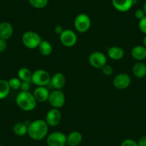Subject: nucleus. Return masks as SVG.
Listing matches in <instances>:
<instances>
[{
  "instance_id": "1",
  "label": "nucleus",
  "mask_w": 146,
  "mask_h": 146,
  "mask_svg": "<svg viewBox=\"0 0 146 146\" xmlns=\"http://www.w3.org/2000/svg\"><path fill=\"white\" fill-rule=\"evenodd\" d=\"M49 125L45 120L37 119L28 125L27 135L34 140H42L48 134Z\"/></svg>"
},
{
  "instance_id": "2",
  "label": "nucleus",
  "mask_w": 146,
  "mask_h": 146,
  "mask_svg": "<svg viewBox=\"0 0 146 146\" xmlns=\"http://www.w3.org/2000/svg\"><path fill=\"white\" fill-rule=\"evenodd\" d=\"M16 103L21 110L29 112L35 109L37 102L32 92L29 91H21L16 97Z\"/></svg>"
},
{
  "instance_id": "3",
  "label": "nucleus",
  "mask_w": 146,
  "mask_h": 146,
  "mask_svg": "<svg viewBox=\"0 0 146 146\" xmlns=\"http://www.w3.org/2000/svg\"><path fill=\"white\" fill-rule=\"evenodd\" d=\"M22 41L27 48L35 49L39 47L42 39L36 32L34 31H27L22 35Z\"/></svg>"
},
{
  "instance_id": "4",
  "label": "nucleus",
  "mask_w": 146,
  "mask_h": 146,
  "mask_svg": "<svg viewBox=\"0 0 146 146\" xmlns=\"http://www.w3.org/2000/svg\"><path fill=\"white\" fill-rule=\"evenodd\" d=\"M51 77L50 75L44 70H35L32 73V83L36 87H46L50 83Z\"/></svg>"
},
{
  "instance_id": "5",
  "label": "nucleus",
  "mask_w": 146,
  "mask_h": 146,
  "mask_svg": "<svg viewBox=\"0 0 146 146\" xmlns=\"http://www.w3.org/2000/svg\"><path fill=\"white\" fill-rule=\"evenodd\" d=\"M74 25L78 32L85 33L89 30L91 27L90 17L85 13L79 14L75 17Z\"/></svg>"
},
{
  "instance_id": "6",
  "label": "nucleus",
  "mask_w": 146,
  "mask_h": 146,
  "mask_svg": "<svg viewBox=\"0 0 146 146\" xmlns=\"http://www.w3.org/2000/svg\"><path fill=\"white\" fill-rule=\"evenodd\" d=\"M46 142L48 146H66L67 135L62 132H53L47 135Z\"/></svg>"
},
{
  "instance_id": "7",
  "label": "nucleus",
  "mask_w": 146,
  "mask_h": 146,
  "mask_svg": "<svg viewBox=\"0 0 146 146\" xmlns=\"http://www.w3.org/2000/svg\"><path fill=\"white\" fill-rule=\"evenodd\" d=\"M47 101L52 108L60 109L65 103V95L60 90H55L50 92Z\"/></svg>"
},
{
  "instance_id": "8",
  "label": "nucleus",
  "mask_w": 146,
  "mask_h": 146,
  "mask_svg": "<svg viewBox=\"0 0 146 146\" xmlns=\"http://www.w3.org/2000/svg\"><path fill=\"white\" fill-rule=\"evenodd\" d=\"M62 44L66 47H72L78 42V36L75 32L71 29H64L60 35Z\"/></svg>"
},
{
  "instance_id": "9",
  "label": "nucleus",
  "mask_w": 146,
  "mask_h": 146,
  "mask_svg": "<svg viewBox=\"0 0 146 146\" xmlns=\"http://www.w3.org/2000/svg\"><path fill=\"white\" fill-rule=\"evenodd\" d=\"M88 60L90 65L96 69H101L107 64V57L104 53L100 51H95L91 53Z\"/></svg>"
},
{
  "instance_id": "10",
  "label": "nucleus",
  "mask_w": 146,
  "mask_h": 146,
  "mask_svg": "<svg viewBox=\"0 0 146 146\" xmlns=\"http://www.w3.org/2000/svg\"><path fill=\"white\" fill-rule=\"evenodd\" d=\"M44 120L49 127H55L58 125L62 120V115L59 109L54 108L50 109L47 112Z\"/></svg>"
},
{
  "instance_id": "11",
  "label": "nucleus",
  "mask_w": 146,
  "mask_h": 146,
  "mask_svg": "<svg viewBox=\"0 0 146 146\" xmlns=\"http://www.w3.org/2000/svg\"><path fill=\"white\" fill-rule=\"evenodd\" d=\"M131 83V79L127 73H119L113 79V85L118 90H124L128 88Z\"/></svg>"
},
{
  "instance_id": "12",
  "label": "nucleus",
  "mask_w": 146,
  "mask_h": 146,
  "mask_svg": "<svg viewBox=\"0 0 146 146\" xmlns=\"http://www.w3.org/2000/svg\"><path fill=\"white\" fill-rule=\"evenodd\" d=\"M115 9L121 12L130 10L134 4V0H112Z\"/></svg>"
},
{
  "instance_id": "13",
  "label": "nucleus",
  "mask_w": 146,
  "mask_h": 146,
  "mask_svg": "<svg viewBox=\"0 0 146 146\" xmlns=\"http://www.w3.org/2000/svg\"><path fill=\"white\" fill-rule=\"evenodd\" d=\"M14 29L12 24L8 22L0 23V39L7 40L12 37Z\"/></svg>"
},
{
  "instance_id": "14",
  "label": "nucleus",
  "mask_w": 146,
  "mask_h": 146,
  "mask_svg": "<svg viewBox=\"0 0 146 146\" xmlns=\"http://www.w3.org/2000/svg\"><path fill=\"white\" fill-rule=\"evenodd\" d=\"M50 91L46 87H37L34 90L33 95L36 102H44L48 100Z\"/></svg>"
},
{
  "instance_id": "15",
  "label": "nucleus",
  "mask_w": 146,
  "mask_h": 146,
  "mask_svg": "<svg viewBox=\"0 0 146 146\" xmlns=\"http://www.w3.org/2000/svg\"><path fill=\"white\" fill-rule=\"evenodd\" d=\"M50 83L55 90H61L65 85L66 78L62 73L57 72L51 78Z\"/></svg>"
},
{
  "instance_id": "16",
  "label": "nucleus",
  "mask_w": 146,
  "mask_h": 146,
  "mask_svg": "<svg viewBox=\"0 0 146 146\" xmlns=\"http://www.w3.org/2000/svg\"><path fill=\"white\" fill-rule=\"evenodd\" d=\"M82 141V135L79 131H72L67 135V145L78 146Z\"/></svg>"
},
{
  "instance_id": "17",
  "label": "nucleus",
  "mask_w": 146,
  "mask_h": 146,
  "mask_svg": "<svg viewBox=\"0 0 146 146\" xmlns=\"http://www.w3.org/2000/svg\"><path fill=\"white\" fill-rule=\"evenodd\" d=\"M131 55L133 59L137 61H142L146 58V47L142 45H137L131 50Z\"/></svg>"
},
{
  "instance_id": "18",
  "label": "nucleus",
  "mask_w": 146,
  "mask_h": 146,
  "mask_svg": "<svg viewBox=\"0 0 146 146\" xmlns=\"http://www.w3.org/2000/svg\"><path fill=\"white\" fill-rule=\"evenodd\" d=\"M125 52L123 48L117 46H113L108 50V55L112 60H119L124 57Z\"/></svg>"
},
{
  "instance_id": "19",
  "label": "nucleus",
  "mask_w": 146,
  "mask_h": 146,
  "mask_svg": "<svg viewBox=\"0 0 146 146\" xmlns=\"http://www.w3.org/2000/svg\"><path fill=\"white\" fill-rule=\"evenodd\" d=\"M133 73L136 78H144L146 75V64L142 62H136L133 67Z\"/></svg>"
},
{
  "instance_id": "20",
  "label": "nucleus",
  "mask_w": 146,
  "mask_h": 146,
  "mask_svg": "<svg viewBox=\"0 0 146 146\" xmlns=\"http://www.w3.org/2000/svg\"><path fill=\"white\" fill-rule=\"evenodd\" d=\"M39 52L43 56H49L52 52V46L47 40H42L38 47Z\"/></svg>"
},
{
  "instance_id": "21",
  "label": "nucleus",
  "mask_w": 146,
  "mask_h": 146,
  "mask_svg": "<svg viewBox=\"0 0 146 146\" xmlns=\"http://www.w3.org/2000/svg\"><path fill=\"white\" fill-rule=\"evenodd\" d=\"M28 125L24 122L17 123L13 127L14 133L17 136H24L27 135V134Z\"/></svg>"
},
{
  "instance_id": "22",
  "label": "nucleus",
  "mask_w": 146,
  "mask_h": 146,
  "mask_svg": "<svg viewBox=\"0 0 146 146\" xmlns=\"http://www.w3.org/2000/svg\"><path fill=\"white\" fill-rule=\"evenodd\" d=\"M32 72L27 67H22L18 71V78L22 82H31L32 80Z\"/></svg>"
},
{
  "instance_id": "23",
  "label": "nucleus",
  "mask_w": 146,
  "mask_h": 146,
  "mask_svg": "<svg viewBox=\"0 0 146 146\" xmlns=\"http://www.w3.org/2000/svg\"><path fill=\"white\" fill-rule=\"evenodd\" d=\"M10 90L7 80H0V100L6 98L9 95Z\"/></svg>"
},
{
  "instance_id": "24",
  "label": "nucleus",
  "mask_w": 146,
  "mask_h": 146,
  "mask_svg": "<svg viewBox=\"0 0 146 146\" xmlns=\"http://www.w3.org/2000/svg\"><path fill=\"white\" fill-rule=\"evenodd\" d=\"M49 0H29V2L32 7L35 9H43L48 4Z\"/></svg>"
},
{
  "instance_id": "25",
  "label": "nucleus",
  "mask_w": 146,
  "mask_h": 146,
  "mask_svg": "<svg viewBox=\"0 0 146 146\" xmlns=\"http://www.w3.org/2000/svg\"><path fill=\"white\" fill-rule=\"evenodd\" d=\"M22 82V81L19 78H12L8 80L9 88L13 90H17L20 89Z\"/></svg>"
},
{
  "instance_id": "26",
  "label": "nucleus",
  "mask_w": 146,
  "mask_h": 146,
  "mask_svg": "<svg viewBox=\"0 0 146 146\" xmlns=\"http://www.w3.org/2000/svg\"><path fill=\"white\" fill-rule=\"evenodd\" d=\"M101 70H102V74L105 75V76H111V75H113V69L110 64H105V65L101 68Z\"/></svg>"
},
{
  "instance_id": "27",
  "label": "nucleus",
  "mask_w": 146,
  "mask_h": 146,
  "mask_svg": "<svg viewBox=\"0 0 146 146\" xmlns=\"http://www.w3.org/2000/svg\"><path fill=\"white\" fill-rule=\"evenodd\" d=\"M138 27L143 33L146 35V16L142 19L139 20Z\"/></svg>"
},
{
  "instance_id": "28",
  "label": "nucleus",
  "mask_w": 146,
  "mask_h": 146,
  "mask_svg": "<svg viewBox=\"0 0 146 146\" xmlns=\"http://www.w3.org/2000/svg\"><path fill=\"white\" fill-rule=\"evenodd\" d=\"M121 146H138L137 143L133 139H125L121 143Z\"/></svg>"
},
{
  "instance_id": "29",
  "label": "nucleus",
  "mask_w": 146,
  "mask_h": 146,
  "mask_svg": "<svg viewBox=\"0 0 146 146\" xmlns=\"http://www.w3.org/2000/svg\"><path fill=\"white\" fill-rule=\"evenodd\" d=\"M145 16V13L143 9H137V10L135 12V17L137 19H139V20H140V19H142L143 18H144Z\"/></svg>"
},
{
  "instance_id": "30",
  "label": "nucleus",
  "mask_w": 146,
  "mask_h": 146,
  "mask_svg": "<svg viewBox=\"0 0 146 146\" xmlns=\"http://www.w3.org/2000/svg\"><path fill=\"white\" fill-rule=\"evenodd\" d=\"M7 48V40H3V39H0V53L6 51Z\"/></svg>"
},
{
  "instance_id": "31",
  "label": "nucleus",
  "mask_w": 146,
  "mask_h": 146,
  "mask_svg": "<svg viewBox=\"0 0 146 146\" xmlns=\"http://www.w3.org/2000/svg\"><path fill=\"white\" fill-rule=\"evenodd\" d=\"M30 82H22L20 89L22 91H29L30 89Z\"/></svg>"
},
{
  "instance_id": "32",
  "label": "nucleus",
  "mask_w": 146,
  "mask_h": 146,
  "mask_svg": "<svg viewBox=\"0 0 146 146\" xmlns=\"http://www.w3.org/2000/svg\"><path fill=\"white\" fill-rule=\"evenodd\" d=\"M137 143L138 146H146V136H143L140 137Z\"/></svg>"
},
{
  "instance_id": "33",
  "label": "nucleus",
  "mask_w": 146,
  "mask_h": 146,
  "mask_svg": "<svg viewBox=\"0 0 146 146\" xmlns=\"http://www.w3.org/2000/svg\"><path fill=\"white\" fill-rule=\"evenodd\" d=\"M54 32L57 34V35H61L62 32L64 31V29H63L62 27V26H60V25H57V26H56L54 28Z\"/></svg>"
},
{
  "instance_id": "34",
  "label": "nucleus",
  "mask_w": 146,
  "mask_h": 146,
  "mask_svg": "<svg viewBox=\"0 0 146 146\" xmlns=\"http://www.w3.org/2000/svg\"><path fill=\"white\" fill-rule=\"evenodd\" d=\"M143 10H144V12H145V15H146V1L145 2V3H144V5H143Z\"/></svg>"
},
{
  "instance_id": "35",
  "label": "nucleus",
  "mask_w": 146,
  "mask_h": 146,
  "mask_svg": "<svg viewBox=\"0 0 146 146\" xmlns=\"http://www.w3.org/2000/svg\"><path fill=\"white\" fill-rule=\"evenodd\" d=\"M143 44H144V47H146V36H145L144 38H143Z\"/></svg>"
},
{
  "instance_id": "36",
  "label": "nucleus",
  "mask_w": 146,
  "mask_h": 146,
  "mask_svg": "<svg viewBox=\"0 0 146 146\" xmlns=\"http://www.w3.org/2000/svg\"><path fill=\"white\" fill-rule=\"evenodd\" d=\"M0 146H3V145H0Z\"/></svg>"
}]
</instances>
